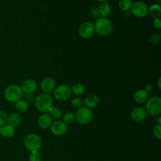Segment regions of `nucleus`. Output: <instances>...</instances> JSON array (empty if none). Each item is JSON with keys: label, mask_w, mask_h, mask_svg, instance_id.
Listing matches in <instances>:
<instances>
[{"label": "nucleus", "mask_w": 161, "mask_h": 161, "mask_svg": "<svg viewBox=\"0 0 161 161\" xmlns=\"http://www.w3.org/2000/svg\"><path fill=\"white\" fill-rule=\"evenodd\" d=\"M94 31L102 36H106L110 35L113 30L112 21L108 18L99 17L94 23Z\"/></svg>", "instance_id": "nucleus-1"}, {"label": "nucleus", "mask_w": 161, "mask_h": 161, "mask_svg": "<svg viewBox=\"0 0 161 161\" xmlns=\"http://www.w3.org/2000/svg\"><path fill=\"white\" fill-rule=\"evenodd\" d=\"M36 109L42 113H47L53 106V100L49 94L42 93L35 99Z\"/></svg>", "instance_id": "nucleus-2"}, {"label": "nucleus", "mask_w": 161, "mask_h": 161, "mask_svg": "<svg viewBox=\"0 0 161 161\" xmlns=\"http://www.w3.org/2000/svg\"><path fill=\"white\" fill-rule=\"evenodd\" d=\"M23 94V92L19 86L12 84L6 88L4 92V96L7 101L11 103H16L22 99Z\"/></svg>", "instance_id": "nucleus-3"}, {"label": "nucleus", "mask_w": 161, "mask_h": 161, "mask_svg": "<svg viewBox=\"0 0 161 161\" xmlns=\"http://www.w3.org/2000/svg\"><path fill=\"white\" fill-rule=\"evenodd\" d=\"M24 145L29 151H38L42 146V140L39 135L35 133H30L24 138Z\"/></svg>", "instance_id": "nucleus-4"}, {"label": "nucleus", "mask_w": 161, "mask_h": 161, "mask_svg": "<svg viewBox=\"0 0 161 161\" xmlns=\"http://www.w3.org/2000/svg\"><path fill=\"white\" fill-rule=\"evenodd\" d=\"M146 111L151 115H158L161 113V98L158 96H152L147 100L145 104Z\"/></svg>", "instance_id": "nucleus-5"}, {"label": "nucleus", "mask_w": 161, "mask_h": 161, "mask_svg": "<svg viewBox=\"0 0 161 161\" xmlns=\"http://www.w3.org/2000/svg\"><path fill=\"white\" fill-rule=\"evenodd\" d=\"M92 116L93 114L91 109L86 106H81L76 111L75 119L80 125H87L91 121Z\"/></svg>", "instance_id": "nucleus-6"}, {"label": "nucleus", "mask_w": 161, "mask_h": 161, "mask_svg": "<svg viewBox=\"0 0 161 161\" xmlns=\"http://www.w3.org/2000/svg\"><path fill=\"white\" fill-rule=\"evenodd\" d=\"M72 95L71 89L69 85L62 84L55 88L53 96L59 101H65L68 100Z\"/></svg>", "instance_id": "nucleus-7"}, {"label": "nucleus", "mask_w": 161, "mask_h": 161, "mask_svg": "<svg viewBox=\"0 0 161 161\" xmlns=\"http://www.w3.org/2000/svg\"><path fill=\"white\" fill-rule=\"evenodd\" d=\"M130 11L136 18H143L148 14V6L143 1H137L132 3Z\"/></svg>", "instance_id": "nucleus-8"}, {"label": "nucleus", "mask_w": 161, "mask_h": 161, "mask_svg": "<svg viewBox=\"0 0 161 161\" xmlns=\"http://www.w3.org/2000/svg\"><path fill=\"white\" fill-rule=\"evenodd\" d=\"M94 33V23L91 21H84L82 23L78 29L79 36L84 39L91 38Z\"/></svg>", "instance_id": "nucleus-9"}, {"label": "nucleus", "mask_w": 161, "mask_h": 161, "mask_svg": "<svg viewBox=\"0 0 161 161\" xmlns=\"http://www.w3.org/2000/svg\"><path fill=\"white\" fill-rule=\"evenodd\" d=\"M67 129V125L62 120L57 119L50 125L51 132L56 136H61L64 135Z\"/></svg>", "instance_id": "nucleus-10"}, {"label": "nucleus", "mask_w": 161, "mask_h": 161, "mask_svg": "<svg viewBox=\"0 0 161 161\" xmlns=\"http://www.w3.org/2000/svg\"><path fill=\"white\" fill-rule=\"evenodd\" d=\"M55 80L50 77L44 78L40 83V88L43 93L49 94L53 91L55 88Z\"/></svg>", "instance_id": "nucleus-11"}, {"label": "nucleus", "mask_w": 161, "mask_h": 161, "mask_svg": "<svg viewBox=\"0 0 161 161\" xmlns=\"http://www.w3.org/2000/svg\"><path fill=\"white\" fill-rule=\"evenodd\" d=\"M147 116V112L142 107H136L131 112V118L136 122L143 121Z\"/></svg>", "instance_id": "nucleus-12"}, {"label": "nucleus", "mask_w": 161, "mask_h": 161, "mask_svg": "<svg viewBox=\"0 0 161 161\" xmlns=\"http://www.w3.org/2000/svg\"><path fill=\"white\" fill-rule=\"evenodd\" d=\"M20 87L23 93H33L37 88V83L33 79H26L22 82Z\"/></svg>", "instance_id": "nucleus-13"}, {"label": "nucleus", "mask_w": 161, "mask_h": 161, "mask_svg": "<svg viewBox=\"0 0 161 161\" xmlns=\"http://www.w3.org/2000/svg\"><path fill=\"white\" fill-rule=\"evenodd\" d=\"M99 100L96 94H89L87 96L84 101V104H85L86 107L92 109L96 108L99 104Z\"/></svg>", "instance_id": "nucleus-14"}, {"label": "nucleus", "mask_w": 161, "mask_h": 161, "mask_svg": "<svg viewBox=\"0 0 161 161\" xmlns=\"http://www.w3.org/2000/svg\"><path fill=\"white\" fill-rule=\"evenodd\" d=\"M21 122V117L17 113H11L8 115L7 124L13 128L17 127Z\"/></svg>", "instance_id": "nucleus-15"}, {"label": "nucleus", "mask_w": 161, "mask_h": 161, "mask_svg": "<svg viewBox=\"0 0 161 161\" xmlns=\"http://www.w3.org/2000/svg\"><path fill=\"white\" fill-rule=\"evenodd\" d=\"M38 123L40 127L42 128H47L50 126L52 124V118L48 113H45L38 118Z\"/></svg>", "instance_id": "nucleus-16"}, {"label": "nucleus", "mask_w": 161, "mask_h": 161, "mask_svg": "<svg viewBox=\"0 0 161 161\" xmlns=\"http://www.w3.org/2000/svg\"><path fill=\"white\" fill-rule=\"evenodd\" d=\"M148 92L144 89H139L135 92L133 99L136 103L142 104L147 101L148 99Z\"/></svg>", "instance_id": "nucleus-17"}, {"label": "nucleus", "mask_w": 161, "mask_h": 161, "mask_svg": "<svg viewBox=\"0 0 161 161\" xmlns=\"http://www.w3.org/2000/svg\"><path fill=\"white\" fill-rule=\"evenodd\" d=\"M97 8L100 17L103 18H107V16L110 14L111 11V5L108 2L101 3Z\"/></svg>", "instance_id": "nucleus-18"}, {"label": "nucleus", "mask_w": 161, "mask_h": 161, "mask_svg": "<svg viewBox=\"0 0 161 161\" xmlns=\"http://www.w3.org/2000/svg\"><path fill=\"white\" fill-rule=\"evenodd\" d=\"M15 133L14 128L8 125V124L0 127V135L6 138L12 137Z\"/></svg>", "instance_id": "nucleus-19"}, {"label": "nucleus", "mask_w": 161, "mask_h": 161, "mask_svg": "<svg viewBox=\"0 0 161 161\" xmlns=\"http://www.w3.org/2000/svg\"><path fill=\"white\" fill-rule=\"evenodd\" d=\"M148 13L153 18H159L161 14V8L158 4H153L148 8Z\"/></svg>", "instance_id": "nucleus-20"}, {"label": "nucleus", "mask_w": 161, "mask_h": 161, "mask_svg": "<svg viewBox=\"0 0 161 161\" xmlns=\"http://www.w3.org/2000/svg\"><path fill=\"white\" fill-rule=\"evenodd\" d=\"M131 5L132 2L131 0H119L118 3L119 9L125 12L130 10Z\"/></svg>", "instance_id": "nucleus-21"}, {"label": "nucleus", "mask_w": 161, "mask_h": 161, "mask_svg": "<svg viewBox=\"0 0 161 161\" xmlns=\"http://www.w3.org/2000/svg\"><path fill=\"white\" fill-rule=\"evenodd\" d=\"M15 108L19 113H25L28 108V103L25 100L21 99L15 103Z\"/></svg>", "instance_id": "nucleus-22"}, {"label": "nucleus", "mask_w": 161, "mask_h": 161, "mask_svg": "<svg viewBox=\"0 0 161 161\" xmlns=\"http://www.w3.org/2000/svg\"><path fill=\"white\" fill-rule=\"evenodd\" d=\"M70 89L72 93L76 96L81 95L84 92V87L80 83H75L74 84L72 85Z\"/></svg>", "instance_id": "nucleus-23"}, {"label": "nucleus", "mask_w": 161, "mask_h": 161, "mask_svg": "<svg viewBox=\"0 0 161 161\" xmlns=\"http://www.w3.org/2000/svg\"><path fill=\"white\" fill-rule=\"evenodd\" d=\"M48 112L50 117L55 119H58L62 116V111L58 107L52 106Z\"/></svg>", "instance_id": "nucleus-24"}, {"label": "nucleus", "mask_w": 161, "mask_h": 161, "mask_svg": "<svg viewBox=\"0 0 161 161\" xmlns=\"http://www.w3.org/2000/svg\"><path fill=\"white\" fill-rule=\"evenodd\" d=\"M161 40V35L159 33H152L150 35L148 38V40L150 44L153 45H158Z\"/></svg>", "instance_id": "nucleus-25"}, {"label": "nucleus", "mask_w": 161, "mask_h": 161, "mask_svg": "<svg viewBox=\"0 0 161 161\" xmlns=\"http://www.w3.org/2000/svg\"><path fill=\"white\" fill-rule=\"evenodd\" d=\"M75 121V114L72 112H67L63 116V121L66 124H71Z\"/></svg>", "instance_id": "nucleus-26"}, {"label": "nucleus", "mask_w": 161, "mask_h": 161, "mask_svg": "<svg viewBox=\"0 0 161 161\" xmlns=\"http://www.w3.org/2000/svg\"><path fill=\"white\" fill-rule=\"evenodd\" d=\"M28 159L29 161H42V155L38 151H31Z\"/></svg>", "instance_id": "nucleus-27"}, {"label": "nucleus", "mask_w": 161, "mask_h": 161, "mask_svg": "<svg viewBox=\"0 0 161 161\" xmlns=\"http://www.w3.org/2000/svg\"><path fill=\"white\" fill-rule=\"evenodd\" d=\"M84 104V101L82 99L79 97H75L71 100V104L74 108H79L82 106Z\"/></svg>", "instance_id": "nucleus-28"}, {"label": "nucleus", "mask_w": 161, "mask_h": 161, "mask_svg": "<svg viewBox=\"0 0 161 161\" xmlns=\"http://www.w3.org/2000/svg\"><path fill=\"white\" fill-rule=\"evenodd\" d=\"M7 114L4 111L0 110V127L7 124Z\"/></svg>", "instance_id": "nucleus-29"}, {"label": "nucleus", "mask_w": 161, "mask_h": 161, "mask_svg": "<svg viewBox=\"0 0 161 161\" xmlns=\"http://www.w3.org/2000/svg\"><path fill=\"white\" fill-rule=\"evenodd\" d=\"M153 135L158 140L161 138V125H157L153 128Z\"/></svg>", "instance_id": "nucleus-30"}, {"label": "nucleus", "mask_w": 161, "mask_h": 161, "mask_svg": "<svg viewBox=\"0 0 161 161\" xmlns=\"http://www.w3.org/2000/svg\"><path fill=\"white\" fill-rule=\"evenodd\" d=\"M90 15L91 16H92L93 18H98L99 17H100L99 16V13L98 11V8L96 7H93L92 8H91L90 9Z\"/></svg>", "instance_id": "nucleus-31"}, {"label": "nucleus", "mask_w": 161, "mask_h": 161, "mask_svg": "<svg viewBox=\"0 0 161 161\" xmlns=\"http://www.w3.org/2000/svg\"><path fill=\"white\" fill-rule=\"evenodd\" d=\"M153 25L156 29H160L161 28V19L160 18H153Z\"/></svg>", "instance_id": "nucleus-32"}, {"label": "nucleus", "mask_w": 161, "mask_h": 161, "mask_svg": "<svg viewBox=\"0 0 161 161\" xmlns=\"http://www.w3.org/2000/svg\"><path fill=\"white\" fill-rule=\"evenodd\" d=\"M25 99L26 101H29V102H32L35 99V97L33 96V94L32 93H28V94H26L25 95Z\"/></svg>", "instance_id": "nucleus-33"}, {"label": "nucleus", "mask_w": 161, "mask_h": 161, "mask_svg": "<svg viewBox=\"0 0 161 161\" xmlns=\"http://www.w3.org/2000/svg\"><path fill=\"white\" fill-rule=\"evenodd\" d=\"M153 89V87H152V85L150 84H147L146 85H145L144 86V90L145 91H147V92H150Z\"/></svg>", "instance_id": "nucleus-34"}, {"label": "nucleus", "mask_w": 161, "mask_h": 161, "mask_svg": "<svg viewBox=\"0 0 161 161\" xmlns=\"http://www.w3.org/2000/svg\"><path fill=\"white\" fill-rule=\"evenodd\" d=\"M157 86H158V88L159 89H161V77H159L158 79Z\"/></svg>", "instance_id": "nucleus-35"}, {"label": "nucleus", "mask_w": 161, "mask_h": 161, "mask_svg": "<svg viewBox=\"0 0 161 161\" xmlns=\"http://www.w3.org/2000/svg\"><path fill=\"white\" fill-rule=\"evenodd\" d=\"M96 1L100 3H104V2H108L109 0H96Z\"/></svg>", "instance_id": "nucleus-36"}, {"label": "nucleus", "mask_w": 161, "mask_h": 161, "mask_svg": "<svg viewBox=\"0 0 161 161\" xmlns=\"http://www.w3.org/2000/svg\"><path fill=\"white\" fill-rule=\"evenodd\" d=\"M158 125H161V117H160V116L158 118Z\"/></svg>", "instance_id": "nucleus-37"}, {"label": "nucleus", "mask_w": 161, "mask_h": 161, "mask_svg": "<svg viewBox=\"0 0 161 161\" xmlns=\"http://www.w3.org/2000/svg\"><path fill=\"white\" fill-rule=\"evenodd\" d=\"M156 1V3H156V4H159L160 3V0H155Z\"/></svg>", "instance_id": "nucleus-38"}]
</instances>
